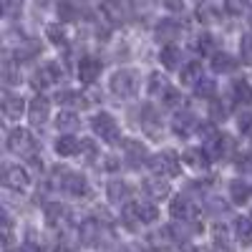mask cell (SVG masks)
<instances>
[{
    "label": "cell",
    "instance_id": "12",
    "mask_svg": "<svg viewBox=\"0 0 252 252\" xmlns=\"http://www.w3.org/2000/svg\"><path fill=\"white\" fill-rule=\"evenodd\" d=\"M129 209L139 217V222H141V224H152V222H157V220H159V209H157L152 202H134Z\"/></svg>",
    "mask_w": 252,
    "mask_h": 252
},
{
    "label": "cell",
    "instance_id": "4",
    "mask_svg": "<svg viewBox=\"0 0 252 252\" xmlns=\"http://www.w3.org/2000/svg\"><path fill=\"white\" fill-rule=\"evenodd\" d=\"M56 177L61 179V187L66 189L68 194H73V197H86V194H89V182L83 179L81 174L68 172L66 166H63V169L58 166V169H56Z\"/></svg>",
    "mask_w": 252,
    "mask_h": 252
},
{
    "label": "cell",
    "instance_id": "40",
    "mask_svg": "<svg viewBox=\"0 0 252 252\" xmlns=\"http://www.w3.org/2000/svg\"><path fill=\"white\" fill-rule=\"evenodd\" d=\"M58 15H61V20H76V8L68 3V0H61V5H58Z\"/></svg>",
    "mask_w": 252,
    "mask_h": 252
},
{
    "label": "cell",
    "instance_id": "47",
    "mask_svg": "<svg viewBox=\"0 0 252 252\" xmlns=\"http://www.w3.org/2000/svg\"><path fill=\"white\" fill-rule=\"evenodd\" d=\"M8 252H13V250H10V247H8Z\"/></svg>",
    "mask_w": 252,
    "mask_h": 252
},
{
    "label": "cell",
    "instance_id": "45",
    "mask_svg": "<svg viewBox=\"0 0 252 252\" xmlns=\"http://www.w3.org/2000/svg\"><path fill=\"white\" fill-rule=\"evenodd\" d=\"M106 169H119V159L116 157H109L106 159Z\"/></svg>",
    "mask_w": 252,
    "mask_h": 252
},
{
    "label": "cell",
    "instance_id": "33",
    "mask_svg": "<svg viewBox=\"0 0 252 252\" xmlns=\"http://www.w3.org/2000/svg\"><path fill=\"white\" fill-rule=\"evenodd\" d=\"M46 38L51 40L53 46H66V33H63L61 26H48L46 28Z\"/></svg>",
    "mask_w": 252,
    "mask_h": 252
},
{
    "label": "cell",
    "instance_id": "43",
    "mask_svg": "<svg viewBox=\"0 0 252 252\" xmlns=\"http://www.w3.org/2000/svg\"><path fill=\"white\" fill-rule=\"evenodd\" d=\"M237 126H240L242 134H252V114H242L240 121H237Z\"/></svg>",
    "mask_w": 252,
    "mask_h": 252
},
{
    "label": "cell",
    "instance_id": "2",
    "mask_svg": "<svg viewBox=\"0 0 252 252\" xmlns=\"http://www.w3.org/2000/svg\"><path fill=\"white\" fill-rule=\"evenodd\" d=\"M91 129L94 134L101 139V141H106V144H121V129H119V124L111 114L106 111H101L91 119Z\"/></svg>",
    "mask_w": 252,
    "mask_h": 252
},
{
    "label": "cell",
    "instance_id": "38",
    "mask_svg": "<svg viewBox=\"0 0 252 252\" xmlns=\"http://www.w3.org/2000/svg\"><path fill=\"white\" fill-rule=\"evenodd\" d=\"M3 78H5L8 86H15V83H20V73L13 68L10 61H5V66H3Z\"/></svg>",
    "mask_w": 252,
    "mask_h": 252
},
{
    "label": "cell",
    "instance_id": "44",
    "mask_svg": "<svg viewBox=\"0 0 252 252\" xmlns=\"http://www.w3.org/2000/svg\"><path fill=\"white\" fill-rule=\"evenodd\" d=\"M164 5H166V10H172V13H184L182 0H164Z\"/></svg>",
    "mask_w": 252,
    "mask_h": 252
},
{
    "label": "cell",
    "instance_id": "31",
    "mask_svg": "<svg viewBox=\"0 0 252 252\" xmlns=\"http://www.w3.org/2000/svg\"><path fill=\"white\" fill-rule=\"evenodd\" d=\"M78 124H81V121H78V116H76L73 111H61L58 119H56V126H58L61 131H73Z\"/></svg>",
    "mask_w": 252,
    "mask_h": 252
},
{
    "label": "cell",
    "instance_id": "36",
    "mask_svg": "<svg viewBox=\"0 0 252 252\" xmlns=\"http://www.w3.org/2000/svg\"><path fill=\"white\" fill-rule=\"evenodd\" d=\"M194 48L199 51V53H209L215 48V38L209 35V33H202V35H197L194 38Z\"/></svg>",
    "mask_w": 252,
    "mask_h": 252
},
{
    "label": "cell",
    "instance_id": "34",
    "mask_svg": "<svg viewBox=\"0 0 252 252\" xmlns=\"http://www.w3.org/2000/svg\"><path fill=\"white\" fill-rule=\"evenodd\" d=\"M240 58H242V63H252V33L242 35V40H240Z\"/></svg>",
    "mask_w": 252,
    "mask_h": 252
},
{
    "label": "cell",
    "instance_id": "10",
    "mask_svg": "<svg viewBox=\"0 0 252 252\" xmlns=\"http://www.w3.org/2000/svg\"><path fill=\"white\" fill-rule=\"evenodd\" d=\"M139 126H141L146 134H152V136L161 129V121H159V114L154 111V106L144 103V106L139 109Z\"/></svg>",
    "mask_w": 252,
    "mask_h": 252
},
{
    "label": "cell",
    "instance_id": "17",
    "mask_svg": "<svg viewBox=\"0 0 252 252\" xmlns=\"http://www.w3.org/2000/svg\"><path fill=\"white\" fill-rule=\"evenodd\" d=\"M78 152H83V139L78 141L76 136H61L56 141V154L61 157H76Z\"/></svg>",
    "mask_w": 252,
    "mask_h": 252
},
{
    "label": "cell",
    "instance_id": "19",
    "mask_svg": "<svg viewBox=\"0 0 252 252\" xmlns=\"http://www.w3.org/2000/svg\"><path fill=\"white\" fill-rule=\"evenodd\" d=\"M78 235H81V242L83 245H96L101 240V224L96 220H83Z\"/></svg>",
    "mask_w": 252,
    "mask_h": 252
},
{
    "label": "cell",
    "instance_id": "23",
    "mask_svg": "<svg viewBox=\"0 0 252 252\" xmlns=\"http://www.w3.org/2000/svg\"><path fill=\"white\" fill-rule=\"evenodd\" d=\"M229 197H232L235 204H245L250 197H252V187L242 179H235L232 184H229Z\"/></svg>",
    "mask_w": 252,
    "mask_h": 252
},
{
    "label": "cell",
    "instance_id": "5",
    "mask_svg": "<svg viewBox=\"0 0 252 252\" xmlns=\"http://www.w3.org/2000/svg\"><path fill=\"white\" fill-rule=\"evenodd\" d=\"M8 149L13 154H20V157H28L35 152V139L28 129H13L8 134Z\"/></svg>",
    "mask_w": 252,
    "mask_h": 252
},
{
    "label": "cell",
    "instance_id": "1",
    "mask_svg": "<svg viewBox=\"0 0 252 252\" xmlns=\"http://www.w3.org/2000/svg\"><path fill=\"white\" fill-rule=\"evenodd\" d=\"M109 86H111V94L119 96V98H134L139 86H141V81H139V73L131 71V68H121L111 76L109 81Z\"/></svg>",
    "mask_w": 252,
    "mask_h": 252
},
{
    "label": "cell",
    "instance_id": "6",
    "mask_svg": "<svg viewBox=\"0 0 252 252\" xmlns=\"http://www.w3.org/2000/svg\"><path fill=\"white\" fill-rule=\"evenodd\" d=\"M121 149H124V161H129V166H134V169H139V166L146 164V159H149L146 146L141 141H136V139H124Z\"/></svg>",
    "mask_w": 252,
    "mask_h": 252
},
{
    "label": "cell",
    "instance_id": "11",
    "mask_svg": "<svg viewBox=\"0 0 252 252\" xmlns=\"http://www.w3.org/2000/svg\"><path fill=\"white\" fill-rule=\"evenodd\" d=\"M209 146H212V154L217 159H229L235 154V139L227 136V134H217L212 141H209Z\"/></svg>",
    "mask_w": 252,
    "mask_h": 252
},
{
    "label": "cell",
    "instance_id": "7",
    "mask_svg": "<svg viewBox=\"0 0 252 252\" xmlns=\"http://www.w3.org/2000/svg\"><path fill=\"white\" fill-rule=\"evenodd\" d=\"M101 71H103V63L98 58H94V56H83L78 61V78H81V83H94L101 76Z\"/></svg>",
    "mask_w": 252,
    "mask_h": 252
},
{
    "label": "cell",
    "instance_id": "26",
    "mask_svg": "<svg viewBox=\"0 0 252 252\" xmlns=\"http://www.w3.org/2000/svg\"><path fill=\"white\" fill-rule=\"evenodd\" d=\"M179 78H182V83H197L202 78V63L192 61V63H187V66H182Z\"/></svg>",
    "mask_w": 252,
    "mask_h": 252
},
{
    "label": "cell",
    "instance_id": "16",
    "mask_svg": "<svg viewBox=\"0 0 252 252\" xmlns=\"http://www.w3.org/2000/svg\"><path fill=\"white\" fill-rule=\"evenodd\" d=\"M106 194H109V202H116V204L129 202L131 187L126 184V182H121V179H114V182H109V187H106Z\"/></svg>",
    "mask_w": 252,
    "mask_h": 252
},
{
    "label": "cell",
    "instance_id": "25",
    "mask_svg": "<svg viewBox=\"0 0 252 252\" xmlns=\"http://www.w3.org/2000/svg\"><path fill=\"white\" fill-rule=\"evenodd\" d=\"M212 68L217 73H232L237 68V61L229 56V53H215L212 56Z\"/></svg>",
    "mask_w": 252,
    "mask_h": 252
},
{
    "label": "cell",
    "instance_id": "41",
    "mask_svg": "<svg viewBox=\"0 0 252 252\" xmlns=\"http://www.w3.org/2000/svg\"><path fill=\"white\" fill-rule=\"evenodd\" d=\"M227 114H229V106H227V103L212 101V121H224Z\"/></svg>",
    "mask_w": 252,
    "mask_h": 252
},
{
    "label": "cell",
    "instance_id": "39",
    "mask_svg": "<svg viewBox=\"0 0 252 252\" xmlns=\"http://www.w3.org/2000/svg\"><path fill=\"white\" fill-rule=\"evenodd\" d=\"M245 8H247L245 0H224V10H227L229 15H242Z\"/></svg>",
    "mask_w": 252,
    "mask_h": 252
},
{
    "label": "cell",
    "instance_id": "27",
    "mask_svg": "<svg viewBox=\"0 0 252 252\" xmlns=\"http://www.w3.org/2000/svg\"><path fill=\"white\" fill-rule=\"evenodd\" d=\"M182 159L192 166V169H204V166L209 164L207 161V152H202V149H187Z\"/></svg>",
    "mask_w": 252,
    "mask_h": 252
},
{
    "label": "cell",
    "instance_id": "15",
    "mask_svg": "<svg viewBox=\"0 0 252 252\" xmlns=\"http://www.w3.org/2000/svg\"><path fill=\"white\" fill-rule=\"evenodd\" d=\"M169 212H172V217L174 220H192V215H194V204H192V199H187V197H174V202L169 204Z\"/></svg>",
    "mask_w": 252,
    "mask_h": 252
},
{
    "label": "cell",
    "instance_id": "14",
    "mask_svg": "<svg viewBox=\"0 0 252 252\" xmlns=\"http://www.w3.org/2000/svg\"><path fill=\"white\" fill-rule=\"evenodd\" d=\"M179 31H182V26L177 23V20L164 18L161 23H157V38H159V43H161V40H164V43H172V40H177Z\"/></svg>",
    "mask_w": 252,
    "mask_h": 252
},
{
    "label": "cell",
    "instance_id": "32",
    "mask_svg": "<svg viewBox=\"0 0 252 252\" xmlns=\"http://www.w3.org/2000/svg\"><path fill=\"white\" fill-rule=\"evenodd\" d=\"M215 91H217V83H215L212 78H199V81L194 83V94L202 96V98H212Z\"/></svg>",
    "mask_w": 252,
    "mask_h": 252
},
{
    "label": "cell",
    "instance_id": "24",
    "mask_svg": "<svg viewBox=\"0 0 252 252\" xmlns=\"http://www.w3.org/2000/svg\"><path fill=\"white\" fill-rule=\"evenodd\" d=\"M144 192L154 197V199H164V197H169V184L166 182H159V179H144Z\"/></svg>",
    "mask_w": 252,
    "mask_h": 252
},
{
    "label": "cell",
    "instance_id": "37",
    "mask_svg": "<svg viewBox=\"0 0 252 252\" xmlns=\"http://www.w3.org/2000/svg\"><path fill=\"white\" fill-rule=\"evenodd\" d=\"M161 101H164V106H169V109H177V106H182V94L177 91V89H169L164 96H161Z\"/></svg>",
    "mask_w": 252,
    "mask_h": 252
},
{
    "label": "cell",
    "instance_id": "13",
    "mask_svg": "<svg viewBox=\"0 0 252 252\" xmlns=\"http://www.w3.org/2000/svg\"><path fill=\"white\" fill-rule=\"evenodd\" d=\"M172 129L177 136H189L192 134V129H197V119L192 111H182L174 116V124H172Z\"/></svg>",
    "mask_w": 252,
    "mask_h": 252
},
{
    "label": "cell",
    "instance_id": "42",
    "mask_svg": "<svg viewBox=\"0 0 252 252\" xmlns=\"http://www.w3.org/2000/svg\"><path fill=\"white\" fill-rule=\"evenodd\" d=\"M215 247H217V250H224V252L229 250V237H227V232H224L222 227L215 229Z\"/></svg>",
    "mask_w": 252,
    "mask_h": 252
},
{
    "label": "cell",
    "instance_id": "3",
    "mask_svg": "<svg viewBox=\"0 0 252 252\" xmlns=\"http://www.w3.org/2000/svg\"><path fill=\"white\" fill-rule=\"evenodd\" d=\"M182 161H184V159H179L177 152L164 149V152H159L157 157H152L149 166H152L157 174H161V177H177V174L182 172Z\"/></svg>",
    "mask_w": 252,
    "mask_h": 252
},
{
    "label": "cell",
    "instance_id": "21",
    "mask_svg": "<svg viewBox=\"0 0 252 252\" xmlns=\"http://www.w3.org/2000/svg\"><path fill=\"white\" fill-rule=\"evenodd\" d=\"M26 111V101L20 98V96H13V94H5V101H3V114L10 119V121H15V119H20V114Z\"/></svg>",
    "mask_w": 252,
    "mask_h": 252
},
{
    "label": "cell",
    "instance_id": "18",
    "mask_svg": "<svg viewBox=\"0 0 252 252\" xmlns=\"http://www.w3.org/2000/svg\"><path fill=\"white\" fill-rule=\"evenodd\" d=\"M159 61L164 63V68H182V51L174 46V43H164L161 53H159Z\"/></svg>",
    "mask_w": 252,
    "mask_h": 252
},
{
    "label": "cell",
    "instance_id": "28",
    "mask_svg": "<svg viewBox=\"0 0 252 252\" xmlns=\"http://www.w3.org/2000/svg\"><path fill=\"white\" fill-rule=\"evenodd\" d=\"M235 235L245 247H250L252 245V220H235Z\"/></svg>",
    "mask_w": 252,
    "mask_h": 252
},
{
    "label": "cell",
    "instance_id": "35",
    "mask_svg": "<svg viewBox=\"0 0 252 252\" xmlns=\"http://www.w3.org/2000/svg\"><path fill=\"white\" fill-rule=\"evenodd\" d=\"M197 18H199V23H217L220 13H217L212 5H202V8L197 10Z\"/></svg>",
    "mask_w": 252,
    "mask_h": 252
},
{
    "label": "cell",
    "instance_id": "30",
    "mask_svg": "<svg viewBox=\"0 0 252 252\" xmlns=\"http://www.w3.org/2000/svg\"><path fill=\"white\" fill-rule=\"evenodd\" d=\"M169 89H172V86L166 83V78H164L161 73H152V76H149V94H152V96H164Z\"/></svg>",
    "mask_w": 252,
    "mask_h": 252
},
{
    "label": "cell",
    "instance_id": "46",
    "mask_svg": "<svg viewBox=\"0 0 252 252\" xmlns=\"http://www.w3.org/2000/svg\"><path fill=\"white\" fill-rule=\"evenodd\" d=\"M179 252H197V250H194L192 245H182V250H179Z\"/></svg>",
    "mask_w": 252,
    "mask_h": 252
},
{
    "label": "cell",
    "instance_id": "9",
    "mask_svg": "<svg viewBox=\"0 0 252 252\" xmlns=\"http://www.w3.org/2000/svg\"><path fill=\"white\" fill-rule=\"evenodd\" d=\"M3 184L8 189H15V192H20V189L28 187V172L20 169V166H5L3 169Z\"/></svg>",
    "mask_w": 252,
    "mask_h": 252
},
{
    "label": "cell",
    "instance_id": "8",
    "mask_svg": "<svg viewBox=\"0 0 252 252\" xmlns=\"http://www.w3.org/2000/svg\"><path fill=\"white\" fill-rule=\"evenodd\" d=\"M28 116H31V121H33L35 126L46 124L48 116H51V101H48L46 96H35V98L28 103Z\"/></svg>",
    "mask_w": 252,
    "mask_h": 252
},
{
    "label": "cell",
    "instance_id": "22",
    "mask_svg": "<svg viewBox=\"0 0 252 252\" xmlns=\"http://www.w3.org/2000/svg\"><path fill=\"white\" fill-rule=\"evenodd\" d=\"M56 101L61 103V106H89V101L83 94L73 91V89H63L56 94Z\"/></svg>",
    "mask_w": 252,
    "mask_h": 252
},
{
    "label": "cell",
    "instance_id": "29",
    "mask_svg": "<svg viewBox=\"0 0 252 252\" xmlns=\"http://www.w3.org/2000/svg\"><path fill=\"white\" fill-rule=\"evenodd\" d=\"M232 94H235V98L240 103H252V86H250V81H245V78L235 81L232 83Z\"/></svg>",
    "mask_w": 252,
    "mask_h": 252
},
{
    "label": "cell",
    "instance_id": "20",
    "mask_svg": "<svg viewBox=\"0 0 252 252\" xmlns=\"http://www.w3.org/2000/svg\"><path fill=\"white\" fill-rule=\"evenodd\" d=\"M66 217H68V207H66V204H61V202L46 204V222H48L51 227L63 224V222H66Z\"/></svg>",
    "mask_w": 252,
    "mask_h": 252
}]
</instances>
